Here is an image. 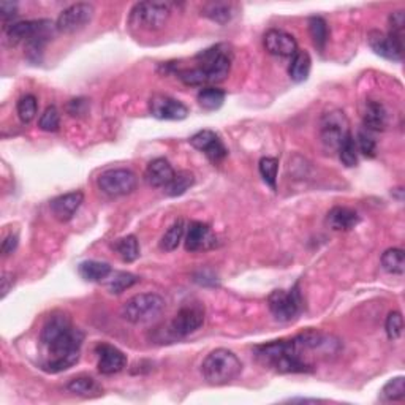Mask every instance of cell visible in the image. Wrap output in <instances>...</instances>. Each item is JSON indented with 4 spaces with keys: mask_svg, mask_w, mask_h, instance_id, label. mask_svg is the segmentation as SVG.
<instances>
[{
    "mask_svg": "<svg viewBox=\"0 0 405 405\" xmlns=\"http://www.w3.org/2000/svg\"><path fill=\"white\" fill-rule=\"evenodd\" d=\"M310 352L299 336L286 341H274L255 347V358L261 366L279 373L312 372L314 367L306 360L304 353Z\"/></svg>",
    "mask_w": 405,
    "mask_h": 405,
    "instance_id": "obj_1",
    "label": "cell"
},
{
    "mask_svg": "<svg viewBox=\"0 0 405 405\" xmlns=\"http://www.w3.org/2000/svg\"><path fill=\"white\" fill-rule=\"evenodd\" d=\"M195 59L198 66L177 73L179 79L186 86L206 87L209 84H219L227 79L232 70V53L225 45H215L204 49Z\"/></svg>",
    "mask_w": 405,
    "mask_h": 405,
    "instance_id": "obj_2",
    "label": "cell"
},
{
    "mask_svg": "<svg viewBox=\"0 0 405 405\" xmlns=\"http://www.w3.org/2000/svg\"><path fill=\"white\" fill-rule=\"evenodd\" d=\"M243 372V363L233 352L227 348H217L204 358L201 364V373L209 384L222 386L233 382Z\"/></svg>",
    "mask_w": 405,
    "mask_h": 405,
    "instance_id": "obj_3",
    "label": "cell"
},
{
    "mask_svg": "<svg viewBox=\"0 0 405 405\" xmlns=\"http://www.w3.org/2000/svg\"><path fill=\"white\" fill-rule=\"evenodd\" d=\"M165 310V299L157 293H141L124 302L121 314L128 323L146 325L156 321Z\"/></svg>",
    "mask_w": 405,
    "mask_h": 405,
    "instance_id": "obj_4",
    "label": "cell"
},
{
    "mask_svg": "<svg viewBox=\"0 0 405 405\" xmlns=\"http://www.w3.org/2000/svg\"><path fill=\"white\" fill-rule=\"evenodd\" d=\"M171 16V5L165 2H140L130 13V24L143 30H160Z\"/></svg>",
    "mask_w": 405,
    "mask_h": 405,
    "instance_id": "obj_5",
    "label": "cell"
},
{
    "mask_svg": "<svg viewBox=\"0 0 405 405\" xmlns=\"http://www.w3.org/2000/svg\"><path fill=\"white\" fill-rule=\"evenodd\" d=\"M348 135H350V124L343 111L332 110L321 116L320 138L328 149H339Z\"/></svg>",
    "mask_w": 405,
    "mask_h": 405,
    "instance_id": "obj_6",
    "label": "cell"
},
{
    "mask_svg": "<svg viewBox=\"0 0 405 405\" xmlns=\"http://www.w3.org/2000/svg\"><path fill=\"white\" fill-rule=\"evenodd\" d=\"M97 186L108 197H125L136 191L138 179L136 174L125 170V168H114V170L103 171L97 179Z\"/></svg>",
    "mask_w": 405,
    "mask_h": 405,
    "instance_id": "obj_7",
    "label": "cell"
},
{
    "mask_svg": "<svg viewBox=\"0 0 405 405\" xmlns=\"http://www.w3.org/2000/svg\"><path fill=\"white\" fill-rule=\"evenodd\" d=\"M301 295L298 285L293 290H274L268 298V306L271 314L279 321H291L299 315L301 312Z\"/></svg>",
    "mask_w": 405,
    "mask_h": 405,
    "instance_id": "obj_8",
    "label": "cell"
},
{
    "mask_svg": "<svg viewBox=\"0 0 405 405\" xmlns=\"http://www.w3.org/2000/svg\"><path fill=\"white\" fill-rule=\"evenodd\" d=\"M204 323V307L199 304L184 306L168 326L167 334L171 339H182L192 332L198 331Z\"/></svg>",
    "mask_w": 405,
    "mask_h": 405,
    "instance_id": "obj_9",
    "label": "cell"
},
{
    "mask_svg": "<svg viewBox=\"0 0 405 405\" xmlns=\"http://www.w3.org/2000/svg\"><path fill=\"white\" fill-rule=\"evenodd\" d=\"M95 8L92 3H75L71 7L65 8L59 14L58 21H56V29L60 34H75L78 30L84 29L87 24L94 18Z\"/></svg>",
    "mask_w": 405,
    "mask_h": 405,
    "instance_id": "obj_10",
    "label": "cell"
},
{
    "mask_svg": "<svg viewBox=\"0 0 405 405\" xmlns=\"http://www.w3.org/2000/svg\"><path fill=\"white\" fill-rule=\"evenodd\" d=\"M367 42L372 51L383 59L393 60V62H401L404 54L402 35L388 32L383 34L380 30H371L367 34Z\"/></svg>",
    "mask_w": 405,
    "mask_h": 405,
    "instance_id": "obj_11",
    "label": "cell"
},
{
    "mask_svg": "<svg viewBox=\"0 0 405 405\" xmlns=\"http://www.w3.org/2000/svg\"><path fill=\"white\" fill-rule=\"evenodd\" d=\"M56 24H53L48 19H37V21H19L13 23L7 27V42L10 45H18L21 42L27 43L29 40L42 34H54Z\"/></svg>",
    "mask_w": 405,
    "mask_h": 405,
    "instance_id": "obj_12",
    "label": "cell"
},
{
    "mask_svg": "<svg viewBox=\"0 0 405 405\" xmlns=\"http://www.w3.org/2000/svg\"><path fill=\"white\" fill-rule=\"evenodd\" d=\"M191 145L203 152L212 163H220L228 156V149L212 130H201L191 138Z\"/></svg>",
    "mask_w": 405,
    "mask_h": 405,
    "instance_id": "obj_13",
    "label": "cell"
},
{
    "mask_svg": "<svg viewBox=\"0 0 405 405\" xmlns=\"http://www.w3.org/2000/svg\"><path fill=\"white\" fill-rule=\"evenodd\" d=\"M149 111L160 121H182L188 116V108L168 95H154L149 100Z\"/></svg>",
    "mask_w": 405,
    "mask_h": 405,
    "instance_id": "obj_14",
    "label": "cell"
},
{
    "mask_svg": "<svg viewBox=\"0 0 405 405\" xmlns=\"http://www.w3.org/2000/svg\"><path fill=\"white\" fill-rule=\"evenodd\" d=\"M265 48L269 54L279 56V58H293L298 53V42L291 34L284 30L271 29L265 34Z\"/></svg>",
    "mask_w": 405,
    "mask_h": 405,
    "instance_id": "obj_15",
    "label": "cell"
},
{
    "mask_svg": "<svg viewBox=\"0 0 405 405\" xmlns=\"http://www.w3.org/2000/svg\"><path fill=\"white\" fill-rule=\"evenodd\" d=\"M95 353L99 356L97 367L103 376H112V373L124 371L127 367V356L124 355V352L110 345V343H99L95 347Z\"/></svg>",
    "mask_w": 405,
    "mask_h": 405,
    "instance_id": "obj_16",
    "label": "cell"
},
{
    "mask_svg": "<svg viewBox=\"0 0 405 405\" xmlns=\"http://www.w3.org/2000/svg\"><path fill=\"white\" fill-rule=\"evenodd\" d=\"M84 201V193L83 192H70L65 195H60V197L54 198L53 201L49 203L51 212L59 222H69L75 217V214L78 212L81 204Z\"/></svg>",
    "mask_w": 405,
    "mask_h": 405,
    "instance_id": "obj_17",
    "label": "cell"
},
{
    "mask_svg": "<svg viewBox=\"0 0 405 405\" xmlns=\"http://www.w3.org/2000/svg\"><path fill=\"white\" fill-rule=\"evenodd\" d=\"M215 245V234L209 225L203 222H192L186 234L187 252H199L208 250Z\"/></svg>",
    "mask_w": 405,
    "mask_h": 405,
    "instance_id": "obj_18",
    "label": "cell"
},
{
    "mask_svg": "<svg viewBox=\"0 0 405 405\" xmlns=\"http://www.w3.org/2000/svg\"><path fill=\"white\" fill-rule=\"evenodd\" d=\"M174 170L167 158H156L147 165L145 171L146 182L152 187H167L173 181Z\"/></svg>",
    "mask_w": 405,
    "mask_h": 405,
    "instance_id": "obj_19",
    "label": "cell"
},
{
    "mask_svg": "<svg viewBox=\"0 0 405 405\" xmlns=\"http://www.w3.org/2000/svg\"><path fill=\"white\" fill-rule=\"evenodd\" d=\"M326 222L334 232H348L360 223V215L350 208L336 206L328 212Z\"/></svg>",
    "mask_w": 405,
    "mask_h": 405,
    "instance_id": "obj_20",
    "label": "cell"
},
{
    "mask_svg": "<svg viewBox=\"0 0 405 405\" xmlns=\"http://www.w3.org/2000/svg\"><path fill=\"white\" fill-rule=\"evenodd\" d=\"M364 127L371 132H383L388 125V111L380 101L369 100L363 117Z\"/></svg>",
    "mask_w": 405,
    "mask_h": 405,
    "instance_id": "obj_21",
    "label": "cell"
},
{
    "mask_svg": "<svg viewBox=\"0 0 405 405\" xmlns=\"http://www.w3.org/2000/svg\"><path fill=\"white\" fill-rule=\"evenodd\" d=\"M78 273L87 282H101L110 278L112 269L105 261L87 260L78 266Z\"/></svg>",
    "mask_w": 405,
    "mask_h": 405,
    "instance_id": "obj_22",
    "label": "cell"
},
{
    "mask_svg": "<svg viewBox=\"0 0 405 405\" xmlns=\"http://www.w3.org/2000/svg\"><path fill=\"white\" fill-rule=\"evenodd\" d=\"M312 69V59L307 51H299L291 58V64L289 66V75L295 83H304L309 78Z\"/></svg>",
    "mask_w": 405,
    "mask_h": 405,
    "instance_id": "obj_23",
    "label": "cell"
},
{
    "mask_svg": "<svg viewBox=\"0 0 405 405\" xmlns=\"http://www.w3.org/2000/svg\"><path fill=\"white\" fill-rule=\"evenodd\" d=\"M233 13V5L227 2H211L204 5L201 10L203 16H206L217 24H227L228 21H232Z\"/></svg>",
    "mask_w": 405,
    "mask_h": 405,
    "instance_id": "obj_24",
    "label": "cell"
},
{
    "mask_svg": "<svg viewBox=\"0 0 405 405\" xmlns=\"http://www.w3.org/2000/svg\"><path fill=\"white\" fill-rule=\"evenodd\" d=\"M225 97H227V94L222 89H217V87H203L198 92L197 100L204 111H217L223 105Z\"/></svg>",
    "mask_w": 405,
    "mask_h": 405,
    "instance_id": "obj_25",
    "label": "cell"
},
{
    "mask_svg": "<svg viewBox=\"0 0 405 405\" xmlns=\"http://www.w3.org/2000/svg\"><path fill=\"white\" fill-rule=\"evenodd\" d=\"M184 234H186V222L182 219H177L170 228L167 230V233L163 234L160 241V249L165 252H173L179 247V244L182 243Z\"/></svg>",
    "mask_w": 405,
    "mask_h": 405,
    "instance_id": "obj_26",
    "label": "cell"
},
{
    "mask_svg": "<svg viewBox=\"0 0 405 405\" xmlns=\"http://www.w3.org/2000/svg\"><path fill=\"white\" fill-rule=\"evenodd\" d=\"M114 250L125 263H133L140 256V244H138L136 236L128 234L125 238L117 239L114 243Z\"/></svg>",
    "mask_w": 405,
    "mask_h": 405,
    "instance_id": "obj_27",
    "label": "cell"
},
{
    "mask_svg": "<svg viewBox=\"0 0 405 405\" xmlns=\"http://www.w3.org/2000/svg\"><path fill=\"white\" fill-rule=\"evenodd\" d=\"M382 266L389 274L402 275L405 271V256L402 249H388L382 255Z\"/></svg>",
    "mask_w": 405,
    "mask_h": 405,
    "instance_id": "obj_28",
    "label": "cell"
},
{
    "mask_svg": "<svg viewBox=\"0 0 405 405\" xmlns=\"http://www.w3.org/2000/svg\"><path fill=\"white\" fill-rule=\"evenodd\" d=\"M138 282H140V278H138V275L121 271V273L112 274V278L108 280L106 289L111 295H121L124 293L125 290L132 289L133 285H136Z\"/></svg>",
    "mask_w": 405,
    "mask_h": 405,
    "instance_id": "obj_29",
    "label": "cell"
},
{
    "mask_svg": "<svg viewBox=\"0 0 405 405\" xmlns=\"http://www.w3.org/2000/svg\"><path fill=\"white\" fill-rule=\"evenodd\" d=\"M193 184H195L193 173L184 170L174 174L173 181L165 187V191L170 197H181V195L186 193Z\"/></svg>",
    "mask_w": 405,
    "mask_h": 405,
    "instance_id": "obj_30",
    "label": "cell"
},
{
    "mask_svg": "<svg viewBox=\"0 0 405 405\" xmlns=\"http://www.w3.org/2000/svg\"><path fill=\"white\" fill-rule=\"evenodd\" d=\"M66 389H69L70 393L78 394V396H84V397H89L92 394L100 393V386L92 377L71 378L69 384H66Z\"/></svg>",
    "mask_w": 405,
    "mask_h": 405,
    "instance_id": "obj_31",
    "label": "cell"
},
{
    "mask_svg": "<svg viewBox=\"0 0 405 405\" xmlns=\"http://www.w3.org/2000/svg\"><path fill=\"white\" fill-rule=\"evenodd\" d=\"M258 170L263 181L275 191L278 188V173H279V160L275 157H263L258 163Z\"/></svg>",
    "mask_w": 405,
    "mask_h": 405,
    "instance_id": "obj_32",
    "label": "cell"
},
{
    "mask_svg": "<svg viewBox=\"0 0 405 405\" xmlns=\"http://www.w3.org/2000/svg\"><path fill=\"white\" fill-rule=\"evenodd\" d=\"M309 32L310 37L314 40V45L320 51L325 49L328 43V37H330V32H328V24L323 18L320 16H312L309 19Z\"/></svg>",
    "mask_w": 405,
    "mask_h": 405,
    "instance_id": "obj_33",
    "label": "cell"
},
{
    "mask_svg": "<svg viewBox=\"0 0 405 405\" xmlns=\"http://www.w3.org/2000/svg\"><path fill=\"white\" fill-rule=\"evenodd\" d=\"M339 157H341V162L343 165L352 168V167H356L358 163V147H356V141L355 138L352 136V133L345 138V141L342 143L339 149Z\"/></svg>",
    "mask_w": 405,
    "mask_h": 405,
    "instance_id": "obj_34",
    "label": "cell"
},
{
    "mask_svg": "<svg viewBox=\"0 0 405 405\" xmlns=\"http://www.w3.org/2000/svg\"><path fill=\"white\" fill-rule=\"evenodd\" d=\"M382 396L386 401H404L405 397V378L396 377L391 378L382 389Z\"/></svg>",
    "mask_w": 405,
    "mask_h": 405,
    "instance_id": "obj_35",
    "label": "cell"
},
{
    "mask_svg": "<svg viewBox=\"0 0 405 405\" xmlns=\"http://www.w3.org/2000/svg\"><path fill=\"white\" fill-rule=\"evenodd\" d=\"M18 116L24 124H29L37 116V99L34 95H24L18 101Z\"/></svg>",
    "mask_w": 405,
    "mask_h": 405,
    "instance_id": "obj_36",
    "label": "cell"
},
{
    "mask_svg": "<svg viewBox=\"0 0 405 405\" xmlns=\"http://www.w3.org/2000/svg\"><path fill=\"white\" fill-rule=\"evenodd\" d=\"M384 331H386V336L389 341H397L399 337L402 336L404 320H402L401 312L397 310L389 312L386 317V323H384Z\"/></svg>",
    "mask_w": 405,
    "mask_h": 405,
    "instance_id": "obj_37",
    "label": "cell"
},
{
    "mask_svg": "<svg viewBox=\"0 0 405 405\" xmlns=\"http://www.w3.org/2000/svg\"><path fill=\"white\" fill-rule=\"evenodd\" d=\"M38 127L43 132H58L60 127V114L56 106H48L38 119Z\"/></svg>",
    "mask_w": 405,
    "mask_h": 405,
    "instance_id": "obj_38",
    "label": "cell"
},
{
    "mask_svg": "<svg viewBox=\"0 0 405 405\" xmlns=\"http://www.w3.org/2000/svg\"><path fill=\"white\" fill-rule=\"evenodd\" d=\"M355 141H356V147L360 149L363 156H366L369 158H373L377 156V143L369 132L366 130L358 132V138Z\"/></svg>",
    "mask_w": 405,
    "mask_h": 405,
    "instance_id": "obj_39",
    "label": "cell"
},
{
    "mask_svg": "<svg viewBox=\"0 0 405 405\" xmlns=\"http://www.w3.org/2000/svg\"><path fill=\"white\" fill-rule=\"evenodd\" d=\"M404 25H405V13L402 10L391 13V16H389V29L391 30H389V32L402 35Z\"/></svg>",
    "mask_w": 405,
    "mask_h": 405,
    "instance_id": "obj_40",
    "label": "cell"
},
{
    "mask_svg": "<svg viewBox=\"0 0 405 405\" xmlns=\"http://www.w3.org/2000/svg\"><path fill=\"white\" fill-rule=\"evenodd\" d=\"M0 13H2L3 21H8V19H12L18 14V3L2 2L0 3Z\"/></svg>",
    "mask_w": 405,
    "mask_h": 405,
    "instance_id": "obj_41",
    "label": "cell"
},
{
    "mask_svg": "<svg viewBox=\"0 0 405 405\" xmlns=\"http://www.w3.org/2000/svg\"><path fill=\"white\" fill-rule=\"evenodd\" d=\"M86 108H87V101L84 99H78V100H71L69 106H66V110H69L71 116H79V114H84Z\"/></svg>",
    "mask_w": 405,
    "mask_h": 405,
    "instance_id": "obj_42",
    "label": "cell"
},
{
    "mask_svg": "<svg viewBox=\"0 0 405 405\" xmlns=\"http://www.w3.org/2000/svg\"><path fill=\"white\" fill-rule=\"evenodd\" d=\"M18 236L16 234H10V236H7V238H5V241L2 243V254L5 255V256H8L10 254H13L14 250H16V247H18Z\"/></svg>",
    "mask_w": 405,
    "mask_h": 405,
    "instance_id": "obj_43",
    "label": "cell"
},
{
    "mask_svg": "<svg viewBox=\"0 0 405 405\" xmlns=\"http://www.w3.org/2000/svg\"><path fill=\"white\" fill-rule=\"evenodd\" d=\"M14 285V275L12 273H5L0 279V290H2V298L8 295V291L13 289Z\"/></svg>",
    "mask_w": 405,
    "mask_h": 405,
    "instance_id": "obj_44",
    "label": "cell"
}]
</instances>
